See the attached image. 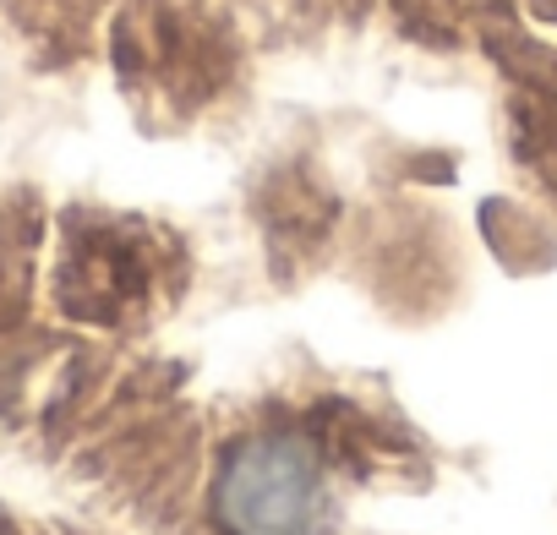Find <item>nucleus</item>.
Instances as JSON below:
<instances>
[]
</instances>
